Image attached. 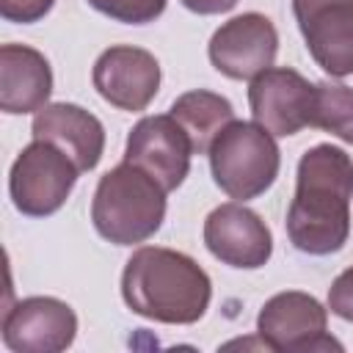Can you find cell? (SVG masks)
Returning a JSON list of instances; mask_svg holds the SVG:
<instances>
[{
	"mask_svg": "<svg viewBox=\"0 0 353 353\" xmlns=\"http://www.w3.org/2000/svg\"><path fill=\"white\" fill-rule=\"evenodd\" d=\"M314 63L331 77L353 74V0H292Z\"/></svg>",
	"mask_w": 353,
	"mask_h": 353,
	"instance_id": "11",
	"label": "cell"
},
{
	"mask_svg": "<svg viewBox=\"0 0 353 353\" xmlns=\"http://www.w3.org/2000/svg\"><path fill=\"white\" fill-rule=\"evenodd\" d=\"M121 298L130 312L146 320L193 325L210 309L212 281L193 256L163 245H141L124 265Z\"/></svg>",
	"mask_w": 353,
	"mask_h": 353,
	"instance_id": "2",
	"label": "cell"
},
{
	"mask_svg": "<svg viewBox=\"0 0 353 353\" xmlns=\"http://www.w3.org/2000/svg\"><path fill=\"white\" fill-rule=\"evenodd\" d=\"M52 94L50 61L28 44L0 47V110L11 116L36 113Z\"/></svg>",
	"mask_w": 353,
	"mask_h": 353,
	"instance_id": "15",
	"label": "cell"
},
{
	"mask_svg": "<svg viewBox=\"0 0 353 353\" xmlns=\"http://www.w3.org/2000/svg\"><path fill=\"white\" fill-rule=\"evenodd\" d=\"M97 94L119 110H146L160 91V63L157 58L132 44L108 47L91 72Z\"/></svg>",
	"mask_w": 353,
	"mask_h": 353,
	"instance_id": "12",
	"label": "cell"
},
{
	"mask_svg": "<svg viewBox=\"0 0 353 353\" xmlns=\"http://www.w3.org/2000/svg\"><path fill=\"white\" fill-rule=\"evenodd\" d=\"M251 116L276 138L312 127L314 83L290 66H270L248 83Z\"/></svg>",
	"mask_w": 353,
	"mask_h": 353,
	"instance_id": "7",
	"label": "cell"
},
{
	"mask_svg": "<svg viewBox=\"0 0 353 353\" xmlns=\"http://www.w3.org/2000/svg\"><path fill=\"white\" fill-rule=\"evenodd\" d=\"M94 11L124 22V25H146L154 22L163 11L168 0H85Z\"/></svg>",
	"mask_w": 353,
	"mask_h": 353,
	"instance_id": "18",
	"label": "cell"
},
{
	"mask_svg": "<svg viewBox=\"0 0 353 353\" xmlns=\"http://www.w3.org/2000/svg\"><path fill=\"white\" fill-rule=\"evenodd\" d=\"M204 245L229 268L256 270L273 254V234L268 223L243 201H226L207 215Z\"/></svg>",
	"mask_w": 353,
	"mask_h": 353,
	"instance_id": "13",
	"label": "cell"
},
{
	"mask_svg": "<svg viewBox=\"0 0 353 353\" xmlns=\"http://www.w3.org/2000/svg\"><path fill=\"white\" fill-rule=\"evenodd\" d=\"M276 52L279 30L259 11L232 17L212 33L207 44L210 63L229 80H254L259 72L273 66Z\"/></svg>",
	"mask_w": 353,
	"mask_h": 353,
	"instance_id": "8",
	"label": "cell"
},
{
	"mask_svg": "<svg viewBox=\"0 0 353 353\" xmlns=\"http://www.w3.org/2000/svg\"><path fill=\"white\" fill-rule=\"evenodd\" d=\"M193 143L185 127L171 116H143L127 135L124 160L157 179L168 193L176 190L190 171Z\"/></svg>",
	"mask_w": 353,
	"mask_h": 353,
	"instance_id": "9",
	"label": "cell"
},
{
	"mask_svg": "<svg viewBox=\"0 0 353 353\" xmlns=\"http://www.w3.org/2000/svg\"><path fill=\"white\" fill-rule=\"evenodd\" d=\"M256 336L276 353L342 350L328 334V309L309 292L287 290L265 301L256 314Z\"/></svg>",
	"mask_w": 353,
	"mask_h": 353,
	"instance_id": "6",
	"label": "cell"
},
{
	"mask_svg": "<svg viewBox=\"0 0 353 353\" xmlns=\"http://www.w3.org/2000/svg\"><path fill=\"white\" fill-rule=\"evenodd\" d=\"M210 171L215 185L234 201L262 196L279 176L281 152L276 135L256 121L232 119L210 143Z\"/></svg>",
	"mask_w": 353,
	"mask_h": 353,
	"instance_id": "4",
	"label": "cell"
},
{
	"mask_svg": "<svg viewBox=\"0 0 353 353\" xmlns=\"http://www.w3.org/2000/svg\"><path fill=\"white\" fill-rule=\"evenodd\" d=\"M30 132L33 138L50 141L61 152H66L69 160L80 168V174L97 168L105 152L102 121L85 108L72 102H47L41 110H36Z\"/></svg>",
	"mask_w": 353,
	"mask_h": 353,
	"instance_id": "14",
	"label": "cell"
},
{
	"mask_svg": "<svg viewBox=\"0 0 353 353\" xmlns=\"http://www.w3.org/2000/svg\"><path fill=\"white\" fill-rule=\"evenodd\" d=\"M188 11L193 14H201V17H212V14H226L232 11L240 0H179Z\"/></svg>",
	"mask_w": 353,
	"mask_h": 353,
	"instance_id": "21",
	"label": "cell"
},
{
	"mask_svg": "<svg viewBox=\"0 0 353 353\" xmlns=\"http://www.w3.org/2000/svg\"><path fill=\"white\" fill-rule=\"evenodd\" d=\"M353 160L334 143H317L298 160L287 237L309 256L336 254L350 237Z\"/></svg>",
	"mask_w": 353,
	"mask_h": 353,
	"instance_id": "1",
	"label": "cell"
},
{
	"mask_svg": "<svg viewBox=\"0 0 353 353\" xmlns=\"http://www.w3.org/2000/svg\"><path fill=\"white\" fill-rule=\"evenodd\" d=\"M168 113L185 127V132L193 143V154H207L215 135L234 119L232 102L207 88L185 91L182 97L174 99Z\"/></svg>",
	"mask_w": 353,
	"mask_h": 353,
	"instance_id": "16",
	"label": "cell"
},
{
	"mask_svg": "<svg viewBox=\"0 0 353 353\" xmlns=\"http://www.w3.org/2000/svg\"><path fill=\"white\" fill-rule=\"evenodd\" d=\"M165 188L132 163H119L99 176L91 199V223L113 245H138L165 221Z\"/></svg>",
	"mask_w": 353,
	"mask_h": 353,
	"instance_id": "3",
	"label": "cell"
},
{
	"mask_svg": "<svg viewBox=\"0 0 353 353\" xmlns=\"http://www.w3.org/2000/svg\"><path fill=\"white\" fill-rule=\"evenodd\" d=\"M0 331L14 353H61L77 336V314L61 298L30 295L6 312Z\"/></svg>",
	"mask_w": 353,
	"mask_h": 353,
	"instance_id": "10",
	"label": "cell"
},
{
	"mask_svg": "<svg viewBox=\"0 0 353 353\" xmlns=\"http://www.w3.org/2000/svg\"><path fill=\"white\" fill-rule=\"evenodd\" d=\"M80 168L50 141L33 138L14 160L8 171V193L14 207L28 218H47L58 212L74 182Z\"/></svg>",
	"mask_w": 353,
	"mask_h": 353,
	"instance_id": "5",
	"label": "cell"
},
{
	"mask_svg": "<svg viewBox=\"0 0 353 353\" xmlns=\"http://www.w3.org/2000/svg\"><path fill=\"white\" fill-rule=\"evenodd\" d=\"M328 309L345 323H353V265L342 270L328 287Z\"/></svg>",
	"mask_w": 353,
	"mask_h": 353,
	"instance_id": "19",
	"label": "cell"
},
{
	"mask_svg": "<svg viewBox=\"0 0 353 353\" xmlns=\"http://www.w3.org/2000/svg\"><path fill=\"white\" fill-rule=\"evenodd\" d=\"M312 127L325 130L345 143H353V88L331 80L314 83Z\"/></svg>",
	"mask_w": 353,
	"mask_h": 353,
	"instance_id": "17",
	"label": "cell"
},
{
	"mask_svg": "<svg viewBox=\"0 0 353 353\" xmlns=\"http://www.w3.org/2000/svg\"><path fill=\"white\" fill-rule=\"evenodd\" d=\"M55 0H0V14L8 22L33 25L50 14Z\"/></svg>",
	"mask_w": 353,
	"mask_h": 353,
	"instance_id": "20",
	"label": "cell"
}]
</instances>
